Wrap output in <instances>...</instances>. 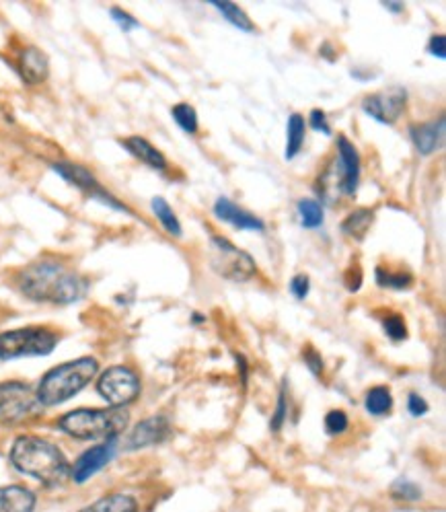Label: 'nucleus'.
Instances as JSON below:
<instances>
[{"instance_id": "nucleus-1", "label": "nucleus", "mask_w": 446, "mask_h": 512, "mask_svg": "<svg viewBox=\"0 0 446 512\" xmlns=\"http://www.w3.org/2000/svg\"><path fill=\"white\" fill-rule=\"evenodd\" d=\"M19 288L31 301L70 305L85 297L87 282L60 262L42 260L19 274Z\"/></svg>"}, {"instance_id": "nucleus-2", "label": "nucleus", "mask_w": 446, "mask_h": 512, "mask_svg": "<svg viewBox=\"0 0 446 512\" xmlns=\"http://www.w3.org/2000/svg\"><path fill=\"white\" fill-rule=\"evenodd\" d=\"M11 463L46 486H60L70 473L62 451L40 436H19L11 449Z\"/></svg>"}, {"instance_id": "nucleus-3", "label": "nucleus", "mask_w": 446, "mask_h": 512, "mask_svg": "<svg viewBox=\"0 0 446 512\" xmlns=\"http://www.w3.org/2000/svg\"><path fill=\"white\" fill-rule=\"evenodd\" d=\"M99 364L95 358H79L64 362L44 375L40 387H37V399L46 408L60 406L70 397L81 393L97 375Z\"/></svg>"}, {"instance_id": "nucleus-4", "label": "nucleus", "mask_w": 446, "mask_h": 512, "mask_svg": "<svg viewBox=\"0 0 446 512\" xmlns=\"http://www.w3.org/2000/svg\"><path fill=\"white\" fill-rule=\"evenodd\" d=\"M130 416L124 408L107 410H74L58 420L62 432L79 441H109L126 430Z\"/></svg>"}, {"instance_id": "nucleus-5", "label": "nucleus", "mask_w": 446, "mask_h": 512, "mask_svg": "<svg viewBox=\"0 0 446 512\" xmlns=\"http://www.w3.org/2000/svg\"><path fill=\"white\" fill-rule=\"evenodd\" d=\"M58 344V336L44 327H23L0 334V358L15 360L25 356H46Z\"/></svg>"}, {"instance_id": "nucleus-6", "label": "nucleus", "mask_w": 446, "mask_h": 512, "mask_svg": "<svg viewBox=\"0 0 446 512\" xmlns=\"http://www.w3.org/2000/svg\"><path fill=\"white\" fill-rule=\"evenodd\" d=\"M210 249H212V268L231 282H247L257 274L255 260L249 253L233 245L225 237H212L210 239Z\"/></svg>"}, {"instance_id": "nucleus-7", "label": "nucleus", "mask_w": 446, "mask_h": 512, "mask_svg": "<svg viewBox=\"0 0 446 512\" xmlns=\"http://www.w3.org/2000/svg\"><path fill=\"white\" fill-rule=\"evenodd\" d=\"M42 404L31 385L21 381L0 383V422L19 424L40 412Z\"/></svg>"}, {"instance_id": "nucleus-8", "label": "nucleus", "mask_w": 446, "mask_h": 512, "mask_svg": "<svg viewBox=\"0 0 446 512\" xmlns=\"http://www.w3.org/2000/svg\"><path fill=\"white\" fill-rule=\"evenodd\" d=\"M358 181H360V155L356 151V146L346 136H340L336 167L325 173L323 188L327 190L331 186L342 196H354L358 190Z\"/></svg>"}, {"instance_id": "nucleus-9", "label": "nucleus", "mask_w": 446, "mask_h": 512, "mask_svg": "<svg viewBox=\"0 0 446 512\" xmlns=\"http://www.w3.org/2000/svg\"><path fill=\"white\" fill-rule=\"evenodd\" d=\"M97 391L111 408H124L140 395V379L128 367H111L97 381Z\"/></svg>"}, {"instance_id": "nucleus-10", "label": "nucleus", "mask_w": 446, "mask_h": 512, "mask_svg": "<svg viewBox=\"0 0 446 512\" xmlns=\"http://www.w3.org/2000/svg\"><path fill=\"white\" fill-rule=\"evenodd\" d=\"M405 105H407V91L403 87H389V89L377 91L373 95L364 97L362 101L364 114L387 126L395 124L403 116Z\"/></svg>"}, {"instance_id": "nucleus-11", "label": "nucleus", "mask_w": 446, "mask_h": 512, "mask_svg": "<svg viewBox=\"0 0 446 512\" xmlns=\"http://www.w3.org/2000/svg\"><path fill=\"white\" fill-rule=\"evenodd\" d=\"M54 171L58 175H62L68 184H72L74 188H79L81 192H85L87 196H91L93 200H99L111 208L122 210V212H130L122 202H118L114 196H111L107 190H103V186L95 179V175L81 167V165H72V163H56Z\"/></svg>"}, {"instance_id": "nucleus-12", "label": "nucleus", "mask_w": 446, "mask_h": 512, "mask_svg": "<svg viewBox=\"0 0 446 512\" xmlns=\"http://www.w3.org/2000/svg\"><path fill=\"white\" fill-rule=\"evenodd\" d=\"M116 451H118V438H109V441L85 451L72 467V480L77 484H85L97 471H101L111 459H114Z\"/></svg>"}, {"instance_id": "nucleus-13", "label": "nucleus", "mask_w": 446, "mask_h": 512, "mask_svg": "<svg viewBox=\"0 0 446 512\" xmlns=\"http://www.w3.org/2000/svg\"><path fill=\"white\" fill-rule=\"evenodd\" d=\"M171 434L169 420L165 416H155L142 420L140 424L134 426L130 436L126 438V449L136 451V449H146V447H155L165 443Z\"/></svg>"}, {"instance_id": "nucleus-14", "label": "nucleus", "mask_w": 446, "mask_h": 512, "mask_svg": "<svg viewBox=\"0 0 446 512\" xmlns=\"http://www.w3.org/2000/svg\"><path fill=\"white\" fill-rule=\"evenodd\" d=\"M214 214L220 218V221L231 223L233 227L241 229V231H264L266 225L264 221L243 208H239L235 202H231L229 198H218L214 204Z\"/></svg>"}, {"instance_id": "nucleus-15", "label": "nucleus", "mask_w": 446, "mask_h": 512, "mask_svg": "<svg viewBox=\"0 0 446 512\" xmlns=\"http://www.w3.org/2000/svg\"><path fill=\"white\" fill-rule=\"evenodd\" d=\"M410 138L420 155H432L444 144V118L426 124H414L410 128Z\"/></svg>"}, {"instance_id": "nucleus-16", "label": "nucleus", "mask_w": 446, "mask_h": 512, "mask_svg": "<svg viewBox=\"0 0 446 512\" xmlns=\"http://www.w3.org/2000/svg\"><path fill=\"white\" fill-rule=\"evenodd\" d=\"M19 72L27 85H40L48 79L50 64L48 56L37 48H25L19 56Z\"/></svg>"}, {"instance_id": "nucleus-17", "label": "nucleus", "mask_w": 446, "mask_h": 512, "mask_svg": "<svg viewBox=\"0 0 446 512\" xmlns=\"http://www.w3.org/2000/svg\"><path fill=\"white\" fill-rule=\"evenodd\" d=\"M122 144L126 146L130 155H134L138 161H142L144 165H148L151 169H157V171H165L167 169L165 155L157 149V146H153L151 142H148L146 138L130 136V138L122 140Z\"/></svg>"}, {"instance_id": "nucleus-18", "label": "nucleus", "mask_w": 446, "mask_h": 512, "mask_svg": "<svg viewBox=\"0 0 446 512\" xmlns=\"http://www.w3.org/2000/svg\"><path fill=\"white\" fill-rule=\"evenodd\" d=\"M35 496L21 486L0 488V512H33Z\"/></svg>"}, {"instance_id": "nucleus-19", "label": "nucleus", "mask_w": 446, "mask_h": 512, "mask_svg": "<svg viewBox=\"0 0 446 512\" xmlns=\"http://www.w3.org/2000/svg\"><path fill=\"white\" fill-rule=\"evenodd\" d=\"M305 134H307L305 118L301 114H292L288 118V128H286V159H294L301 153L305 144Z\"/></svg>"}, {"instance_id": "nucleus-20", "label": "nucleus", "mask_w": 446, "mask_h": 512, "mask_svg": "<svg viewBox=\"0 0 446 512\" xmlns=\"http://www.w3.org/2000/svg\"><path fill=\"white\" fill-rule=\"evenodd\" d=\"M373 221H375V212L368 210V208H360V210L352 212L346 218V221L342 223V233L346 237H350V239L360 241L368 233V229H370V225H373Z\"/></svg>"}, {"instance_id": "nucleus-21", "label": "nucleus", "mask_w": 446, "mask_h": 512, "mask_svg": "<svg viewBox=\"0 0 446 512\" xmlns=\"http://www.w3.org/2000/svg\"><path fill=\"white\" fill-rule=\"evenodd\" d=\"M81 512H138V504L132 496L126 494H111L105 496L91 506L83 508Z\"/></svg>"}, {"instance_id": "nucleus-22", "label": "nucleus", "mask_w": 446, "mask_h": 512, "mask_svg": "<svg viewBox=\"0 0 446 512\" xmlns=\"http://www.w3.org/2000/svg\"><path fill=\"white\" fill-rule=\"evenodd\" d=\"M212 5L222 13V17H225L231 25L239 27L241 31H255V25L251 23V19L247 17V13L237 7L235 3H229V0H212Z\"/></svg>"}, {"instance_id": "nucleus-23", "label": "nucleus", "mask_w": 446, "mask_h": 512, "mask_svg": "<svg viewBox=\"0 0 446 512\" xmlns=\"http://www.w3.org/2000/svg\"><path fill=\"white\" fill-rule=\"evenodd\" d=\"M393 408V397L387 387H373L366 393V410L373 416H385Z\"/></svg>"}, {"instance_id": "nucleus-24", "label": "nucleus", "mask_w": 446, "mask_h": 512, "mask_svg": "<svg viewBox=\"0 0 446 512\" xmlns=\"http://www.w3.org/2000/svg\"><path fill=\"white\" fill-rule=\"evenodd\" d=\"M296 212H299L301 225L305 229H319L323 225V206L317 200L303 198L296 204Z\"/></svg>"}, {"instance_id": "nucleus-25", "label": "nucleus", "mask_w": 446, "mask_h": 512, "mask_svg": "<svg viewBox=\"0 0 446 512\" xmlns=\"http://www.w3.org/2000/svg\"><path fill=\"white\" fill-rule=\"evenodd\" d=\"M153 212L157 214L159 223L165 227V231L173 237H181V225L177 221V216L173 208L165 202V198H153Z\"/></svg>"}, {"instance_id": "nucleus-26", "label": "nucleus", "mask_w": 446, "mask_h": 512, "mask_svg": "<svg viewBox=\"0 0 446 512\" xmlns=\"http://www.w3.org/2000/svg\"><path fill=\"white\" fill-rule=\"evenodd\" d=\"M171 116L175 120V124L188 134H196L198 132V114L196 109L190 103H177L171 109Z\"/></svg>"}, {"instance_id": "nucleus-27", "label": "nucleus", "mask_w": 446, "mask_h": 512, "mask_svg": "<svg viewBox=\"0 0 446 512\" xmlns=\"http://www.w3.org/2000/svg\"><path fill=\"white\" fill-rule=\"evenodd\" d=\"M412 276L405 272H391L385 268H377V282L383 288H395V290H403L412 286Z\"/></svg>"}, {"instance_id": "nucleus-28", "label": "nucleus", "mask_w": 446, "mask_h": 512, "mask_svg": "<svg viewBox=\"0 0 446 512\" xmlns=\"http://www.w3.org/2000/svg\"><path fill=\"white\" fill-rule=\"evenodd\" d=\"M383 327H385V334L393 340V342H401L407 338V327H405V321L399 317V315H387L385 321H383Z\"/></svg>"}, {"instance_id": "nucleus-29", "label": "nucleus", "mask_w": 446, "mask_h": 512, "mask_svg": "<svg viewBox=\"0 0 446 512\" xmlns=\"http://www.w3.org/2000/svg\"><path fill=\"white\" fill-rule=\"evenodd\" d=\"M348 416L342 412V410H331L327 416H325V430L329 434H342L348 430Z\"/></svg>"}, {"instance_id": "nucleus-30", "label": "nucleus", "mask_w": 446, "mask_h": 512, "mask_svg": "<svg viewBox=\"0 0 446 512\" xmlns=\"http://www.w3.org/2000/svg\"><path fill=\"white\" fill-rule=\"evenodd\" d=\"M391 492H393V498H397V500H418L420 494H422L416 484L407 482V480H399V482L393 486Z\"/></svg>"}, {"instance_id": "nucleus-31", "label": "nucleus", "mask_w": 446, "mask_h": 512, "mask_svg": "<svg viewBox=\"0 0 446 512\" xmlns=\"http://www.w3.org/2000/svg\"><path fill=\"white\" fill-rule=\"evenodd\" d=\"M309 290H311L309 276L299 274V276H294V278H292V282H290V292H292V295H294L296 299H299V301H305V299H307V295H309Z\"/></svg>"}, {"instance_id": "nucleus-32", "label": "nucleus", "mask_w": 446, "mask_h": 512, "mask_svg": "<svg viewBox=\"0 0 446 512\" xmlns=\"http://www.w3.org/2000/svg\"><path fill=\"white\" fill-rule=\"evenodd\" d=\"M407 410H410V414L412 416H424L426 412H428V404H426V399L424 397H420L418 393H412L410 397H407Z\"/></svg>"}, {"instance_id": "nucleus-33", "label": "nucleus", "mask_w": 446, "mask_h": 512, "mask_svg": "<svg viewBox=\"0 0 446 512\" xmlns=\"http://www.w3.org/2000/svg\"><path fill=\"white\" fill-rule=\"evenodd\" d=\"M311 128L317 130V132H323L325 136L331 134V126L327 122L325 112H321V109H313V112H311Z\"/></svg>"}, {"instance_id": "nucleus-34", "label": "nucleus", "mask_w": 446, "mask_h": 512, "mask_svg": "<svg viewBox=\"0 0 446 512\" xmlns=\"http://www.w3.org/2000/svg\"><path fill=\"white\" fill-rule=\"evenodd\" d=\"M111 17H114V21H116L124 31H130V29H136V27H138V21H136L132 15L124 13L122 9H111Z\"/></svg>"}, {"instance_id": "nucleus-35", "label": "nucleus", "mask_w": 446, "mask_h": 512, "mask_svg": "<svg viewBox=\"0 0 446 512\" xmlns=\"http://www.w3.org/2000/svg\"><path fill=\"white\" fill-rule=\"evenodd\" d=\"M446 38L442 33H438V35H432L430 38V42H428V52L432 54V56H438V58H442L444 60V56H446Z\"/></svg>"}, {"instance_id": "nucleus-36", "label": "nucleus", "mask_w": 446, "mask_h": 512, "mask_svg": "<svg viewBox=\"0 0 446 512\" xmlns=\"http://www.w3.org/2000/svg\"><path fill=\"white\" fill-rule=\"evenodd\" d=\"M303 356H305L307 367L313 371V375H321V371H323V358L313 348H309Z\"/></svg>"}, {"instance_id": "nucleus-37", "label": "nucleus", "mask_w": 446, "mask_h": 512, "mask_svg": "<svg viewBox=\"0 0 446 512\" xmlns=\"http://www.w3.org/2000/svg\"><path fill=\"white\" fill-rule=\"evenodd\" d=\"M284 418H286V395H284V391H282V393H280V401H278L276 416H274V420H272V428H274V432H278V430L282 428Z\"/></svg>"}, {"instance_id": "nucleus-38", "label": "nucleus", "mask_w": 446, "mask_h": 512, "mask_svg": "<svg viewBox=\"0 0 446 512\" xmlns=\"http://www.w3.org/2000/svg\"><path fill=\"white\" fill-rule=\"evenodd\" d=\"M385 7H387V9H391V11H395V13L403 9V5H393V3H385Z\"/></svg>"}]
</instances>
